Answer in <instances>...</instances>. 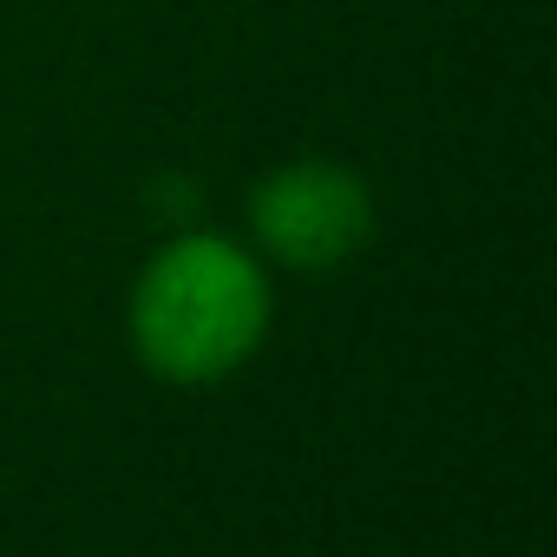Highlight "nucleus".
<instances>
[{
  "instance_id": "1",
  "label": "nucleus",
  "mask_w": 557,
  "mask_h": 557,
  "mask_svg": "<svg viewBox=\"0 0 557 557\" xmlns=\"http://www.w3.org/2000/svg\"><path fill=\"white\" fill-rule=\"evenodd\" d=\"M269 275L262 262L216 236H171L132 289V348L171 387H210L236 374L269 335Z\"/></svg>"
},
{
  "instance_id": "2",
  "label": "nucleus",
  "mask_w": 557,
  "mask_h": 557,
  "mask_svg": "<svg viewBox=\"0 0 557 557\" xmlns=\"http://www.w3.org/2000/svg\"><path fill=\"white\" fill-rule=\"evenodd\" d=\"M249 236L262 256L315 275V269H335V262L368 249L374 197L348 164L296 158V164H275L249 190Z\"/></svg>"
}]
</instances>
